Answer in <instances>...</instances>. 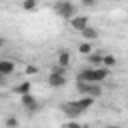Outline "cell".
Segmentation results:
<instances>
[{
  "instance_id": "cell-1",
  "label": "cell",
  "mask_w": 128,
  "mask_h": 128,
  "mask_svg": "<svg viewBox=\"0 0 128 128\" xmlns=\"http://www.w3.org/2000/svg\"><path fill=\"white\" fill-rule=\"evenodd\" d=\"M94 102H96V98H92V96H80L78 100H72V102L62 104L60 110H62L70 120H76V118H80L88 108H92Z\"/></svg>"
},
{
  "instance_id": "cell-2",
  "label": "cell",
  "mask_w": 128,
  "mask_h": 128,
  "mask_svg": "<svg viewBox=\"0 0 128 128\" xmlns=\"http://www.w3.org/2000/svg\"><path fill=\"white\" fill-rule=\"evenodd\" d=\"M108 74H110V70L106 66H100V68H92L90 66V68L80 70L78 76H76V80H84L88 84H100V82H104L108 78Z\"/></svg>"
},
{
  "instance_id": "cell-3",
  "label": "cell",
  "mask_w": 128,
  "mask_h": 128,
  "mask_svg": "<svg viewBox=\"0 0 128 128\" xmlns=\"http://www.w3.org/2000/svg\"><path fill=\"white\" fill-rule=\"evenodd\" d=\"M54 12L60 16V18H66V20H72L76 16V4L70 2V0H58L54 4Z\"/></svg>"
},
{
  "instance_id": "cell-4",
  "label": "cell",
  "mask_w": 128,
  "mask_h": 128,
  "mask_svg": "<svg viewBox=\"0 0 128 128\" xmlns=\"http://www.w3.org/2000/svg\"><path fill=\"white\" fill-rule=\"evenodd\" d=\"M48 86H52V88H62V86H66V68H62V66H54V70L48 74Z\"/></svg>"
},
{
  "instance_id": "cell-5",
  "label": "cell",
  "mask_w": 128,
  "mask_h": 128,
  "mask_svg": "<svg viewBox=\"0 0 128 128\" xmlns=\"http://www.w3.org/2000/svg\"><path fill=\"white\" fill-rule=\"evenodd\" d=\"M20 102H22V106L28 110V114H36V112H38V108H40V104L36 102V98L32 96V92H30V94L20 96Z\"/></svg>"
},
{
  "instance_id": "cell-6",
  "label": "cell",
  "mask_w": 128,
  "mask_h": 128,
  "mask_svg": "<svg viewBox=\"0 0 128 128\" xmlns=\"http://www.w3.org/2000/svg\"><path fill=\"white\" fill-rule=\"evenodd\" d=\"M70 26L76 30V32H82L84 28H88V16H74L72 20H70Z\"/></svg>"
},
{
  "instance_id": "cell-7",
  "label": "cell",
  "mask_w": 128,
  "mask_h": 128,
  "mask_svg": "<svg viewBox=\"0 0 128 128\" xmlns=\"http://www.w3.org/2000/svg\"><path fill=\"white\" fill-rule=\"evenodd\" d=\"M30 92H32V82L30 80H24V82L14 86V94H18V96H24V94H30Z\"/></svg>"
},
{
  "instance_id": "cell-8",
  "label": "cell",
  "mask_w": 128,
  "mask_h": 128,
  "mask_svg": "<svg viewBox=\"0 0 128 128\" xmlns=\"http://www.w3.org/2000/svg\"><path fill=\"white\" fill-rule=\"evenodd\" d=\"M14 70H16V64L12 60H0V74L2 76H10V74H14Z\"/></svg>"
},
{
  "instance_id": "cell-9",
  "label": "cell",
  "mask_w": 128,
  "mask_h": 128,
  "mask_svg": "<svg viewBox=\"0 0 128 128\" xmlns=\"http://www.w3.org/2000/svg\"><path fill=\"white\" fill-rule=\"evenodd\" d=\"M80 34H82V38H84L86 42H92V40H96V38H98V30H96V28H92V26L84 28Z\"/></svg>"
},
{
  "instance_id": "cell-10",
  "label": "cell",
  "mask_w": 128,
  "mask_h": 128,
  "mask_svg": "<svg viewBox=\"0 0 128 128\" xmlns=\"http://www.w3.org/2000/svg\"><path fill=\"white\" fill-rule=\"evenodd\" d=\"M102 60H104V56L98 54V52L88 54V64H92V68H100V66H102Z\"/></svg>"
},
{
  "instance_id": "cell-11",
  "label": "cell",
  "mask_w": 128,
  "mask_h": 128,
  "mask_svg": "<svg viewBox=\"0 0 128 128\" xmlns=\"http://www.w3.org/2000/svg\"><path fill=\"white\" fill-rule=\"evenodd\" d=\"M84 96H92V98H100L102 96V86L100 84H88V90Z\"/></svg>"
},
{
  "instance_id": "cell-12",
  "label": "cell",
  "mask_w": 128,
  "mask_h": 128,
  "mask_svg": "<svg viewBox=\"0 0 128 128\" xmlns=\"http://www.w3.org/2000/svg\"><path fill=\"white\" fill-rule=\"evenodd\" d=\"M56 64H58V66H62V68H66V66H70V52H66V50H62V52L58 54V60H56Z\"/></svg>"
},
{
  "instance_id": "cell-13",
  "label": "cell",
  "mask_w": 128,
  "mask_h": 128,
  "mask_svg": "<svg viewBox=\"0 0 128 128\" xmlns=\"http://www.w3.org/2000/svg\"><path fill=\"white\" fill-rule=\"evenodd\" d=\"M78 52L88 56V54H92V52H94V48H92V44H90V42H86V40H84V42H80V44H78Z\"/></svg>"
},
{
  "instance_id": "cell-14",
  "label": "cell",
  "mask_w": 128,
  "mask_h": 128,
  "mask_svg": "<svg viewBox=\"0 0 128 128\" xmlns=\"http://www.w3.org/2000/svg\"><path fill=\"white\" fill-rule=\"evenodd\" d=\"M22 8L28 10V12H34V10L38 8V0H24V2H22Z\"/></svg>"
},
{
  "instance_id": "cell-15",
  "label": "cell",
  "mask_w": 128,
  "mask_h": 128,
  "mask_svg": "<svg viewBox=\"0 0 128 128\" xmlns=\"http://www.w3.org/2000/svg\"><path fill=\"white\" fill-rule=\"evenodd\" d=\"M102 66H106V68H112V66H116V56H112V54H106V56H104V60H102Z\"/></svg>"
},
{
  "instance_id": "cell-16",
  "label": "cell",
  "mask_w": 128,
  "mask_h": 128,
  "mask_svg": "<svg viewBox=\"0 0 128 128\" xmlns=\"http://www.w3.org/2000/svg\"><path fill=\"white\" fill-rule=\"evenodd\" d=\"M18 124H20V122H18L16 116H8V118H6V128H18Z\"/></svg>"
},
{
  "instance_id": "cell-17",
  "label": "cell",
  "mask_w": 128,
  "mask_h": 128,
  "mask_svg": "<svg viewBox=\"0 0 128 128\" xmlns=\"http://www.w3.org/2000/svg\"><path fill=\"white\" fill-rule=\"evenodd\" d=\"M36 72H38V66H34V64H28V66H26V74H28V76H34Z\"/></svg>"
},
{
  "instance_id": "cell-18",
  "label": "cell",
  "mask_w": 128,
  "mask_h": 128,
  "mask_svg": "<svg viewBox=\"0 0 128 128\" xmlns=\"http://www.w3.org/2000/svg\"><path fill=\"white\" fill-rule=\"evenodd\" d=\"M62 128H82V126H80V122H76V120H70V122L62 124Z\"/></svg>"
},
{
  "instance_id": "cell-19",
  "label": "cell",
  "mask_w": 128,
  "mask_h": 128,
  "mask_svg": "<svg viewBox=\"0 0 128 128\" xmlns=\"http://www.w3.org/2000/svg\"><path fill=\"white\" fill-rule=\"evenodd\" d=\"M98 0H80V4H84V6H94Z\"/></svg>"
},
{
  "instance_id": "cell-20",
  "label": "cell",
  "mask_w": 128,
  "mask_h": 128,
  "mask_svg": "<svg viewBox=\"0 0 128 128\" xmlns=\"http://www.w3.org/2000/svg\"><path fill=\"white\" fill-rule=\"evenodd\" d=\"M4 84H6V76H2V74H0V86H4Z\"/></svg>"
},
{
  "instance_id": "cell-21",
  "label": "cell",
  "mask_w": 128,
  "mask_h": 128,
  "mask_svg": "<svg viewBox=\"0 0 128 128\" xmlns=\"http://www.w3.org/2000/svg\"><path fill=\"white\" fill-rule=\"evenodd\" d=\"M4 44H6V40H4V38H2V36H0V48H2V46H4Z\"/></svg>"
},
{
  "instance_id": "cell-22",
  "label": "cell",
  "mask_w": 128,
  "mask_h": 128,
  "mask_svg": "<svg viewBox=\"0 0 128 128\" xmlns=\"http://www.w3.org/2000/svg\"><path fill=\"white\" fill-rule=\"evenodd\" d=\"M104 128H118V126H114V124H108V126H104Z\"/></svg>"
},
{
  "instance_id": "cell-23",
  "label": "cell",
  "mask_w": 128,
  "mask_h": 128,
  "mask_svg": "<svg viewBox=\"0 0 128 128\" xmlns=\"http://www.w3.org/2000/svg\"><path fill=\"white\" fill-rule=\"evenodd\" d=\"M116 2H120V0H116Z\"/></svg>"
}]
</instances>
